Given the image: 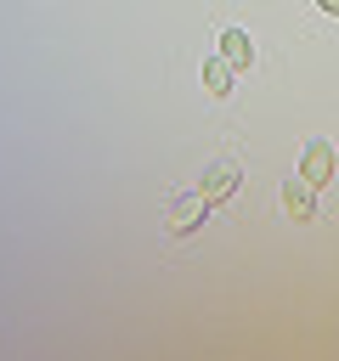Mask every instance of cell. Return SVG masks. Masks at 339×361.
<instances>
[{"instance_id": "7a4b0ae2", "label": "cell", "mask_w": 339, "mask_h": 361, "mask_svg": "<svg viewBox=\"0 0 339 361\" xmlns=\"http://www.w3.org/2000/svg\"><path fill=\"white\" fill-rule=\"evenodd\" d=\"M333 169H339V164H333V147H328V141H305V152H299V169H294V175H299V180H311V186H328V180H333Z\"/></svg>"}, {"instance_id": "52a82bcc", "label": "cell", "mask_w": 339, "mask_h": 361, "mask_svg": "<svg viewBox=\"0 0 339 361\" xmlns=\"http://www.w3.org/2000/svg\"><path fill=\"white\" fill-rule=\"evenodd\" d=\"M316 6H322V11H333V17H339V0H316Z\"/></svg>"}, {"instance_id": "3957f363", "label": "cell", "mask_w": 339, "mask_h": 361, "mask_svg": "<svg viewBox=\"0 0 339 361\" xmlns=\"http://www.w3.org/2000/svg\"><path fill=\"white\" fill-rule=\"evenodd\" d=\"M198 192L209 197V209H215V203H226V197L237 192V164H226V158H220V164H209V169H203V180H198Z\"/></svg>"}, {"instance_id": "6da1fadb", "label": "cell", "mask_w": 339, "mask_h": 361, "mask_svg": "<svg viewBox=\"0 0 339 361\" xmlns=\"http://www.w3.org/2000/svg\"><path fill=\"white\" fill-rule=\"evenodd\" d=\"M203 214H209V197H203V192H181V197H170L164 226H170L175 237H186V231H198V226H203Z\"/></svg>"}, {"instance_id": "8992f818", "label": "cell", "mask_w": 339, "mask_h": 361, "mask_svg": "<svg viewBox=\"0 0 339 361\" xmlns=\"http://www.w3.org/2000/svg\"><path fill=\"white\" fill-rule=\"evenodd\" d=\"M220 56H226V62L243 73V68L254 62V45H249V34H243V28H226V34H220Z\"/></svg>"}, {"instance_id": "5b68a950", "label": "cell", "mask_w": 339, "mask_h": 361, "mask_svg": "<svg viewBox=\"0 0 339 361\" xmlns=\"http://www.w3.org/2000/svg\"><path fill=\"white\" fill-rule=\"evenodd\" d=\"M232 73H237V68H232L220 51L203 56V90H209V96H232Z\"/></svg>"}, {"instance_id": "277c9868", "label": "cell", "mask_w": 339, "mask_h": 361, "mask_svg": "<svg viewBox=\"0 0 339 361\" xmlns=\"http://www.w3.org/2000/svg\"><path fill=\"white\" fill-rule=\"evenodd\" d=\"M282 214L305 226V220L316 214V186H311V180H299V175H294V180H282Z\"/></svg>"}]
</instances>
